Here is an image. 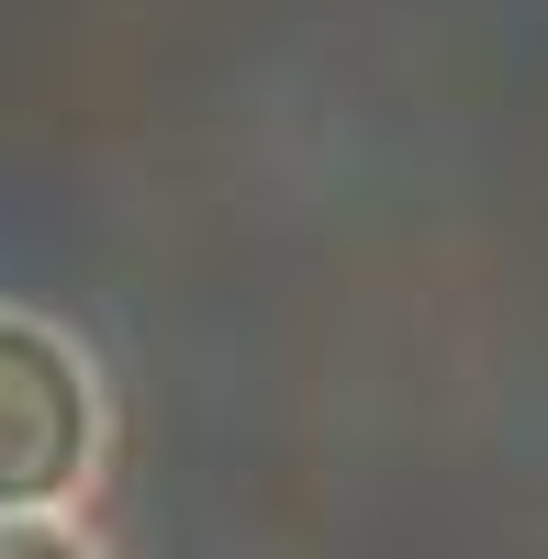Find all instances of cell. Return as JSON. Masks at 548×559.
<instances>
[{
  "mask_svg": "<svg viewBox=\"0 0 548 559\" xmlns=\"http://www.w3.org/2000/svg\"><path fill=\"white\" fill-rule=\"evenodd\" d=\"M112 448L102 369L57 313L0 302V515H79Z\"/></svg>",
  "mask_w": 548,
  "mask_h": 559,
  "instance_id": "1",
  "label": "cell"
},
{
  "mask_svg": "<svg viewBox=\"0 0 548 559\" xmlns=\"http://www.w3.org/2000/svg\"><path fill=\"white\" fill-rule=\"evenodd\" d=\"M0 559H112L79 515H0Z\"/></svg>",
  "mask_w": 548,
  "mask_h": 559,
  "instance_id": "2",
  "label": "cell"
}]
</instances>
